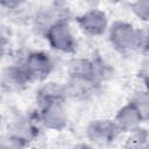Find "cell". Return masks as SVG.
<instances>
[{
	"label": "cell",
	"mask_w": 149,
	"mask_h": 149,
	"mask_svg": "<svg viewBox=\"0 0 149 149\" xmlns=\"http://www.w3.org/2000/svg\"><path fill=\"white\" fill-rule=\"evenodd\" d=\"M44 35L52 49L66 54L74 52L77 43L68 20L56 22L45 31Z\"/></svg>",
	"instance_id": "cell-1"
},
{
	"label": "cell",
	"mask_w": 149,
	"mask_h": 149,
	"mask_svg": "<svg viewBox=\"0 0 149 149\" xmlns=\"http://www.w3.org/2000/svg\"><path fill=\"white\" fill-rule=\"evenodd\" d=\"M136 35L137 29L125 21H115L109 28V42L115 50L122 54L135 50Z\"/></svg>",
	"instance_id": "cell-2"
},
{
	"label": "cell",
	"mask_w": 149,
	"mask_h": 149,
	"mask_svg": "<svg viewBox=\"0 0 149 149\" xmlns=\"http://www.w3.org/2000/svg\"><path fill=\"white\" fill-rule=\"evenodd\" d=\"M26 70L29 79L33 80H43L52 71L54 64L50 56L43 51L30 52L23 63L21 64Z\"/></svg>",
	"instance_id": "cell-3"
},
{
	"label": "cell",
	"mask_w": 149,
	"mask_h": 149,
	"mask_svg": "<svg viewBox=\"0 0 149 149\" xmlns=\"http://www.w3.org/2000/svg\"><path fill=\"white\" fill-rule=\"evenodd\" d=\"M76 21L81 31L88 36L102 35L108 26L106 14L99 9H90L79 15Z\"/></svg>",
	"instance_id": "cell-4"
},
{
	"label": "cell",
	"mask_w": 149,
	"mask_h": 149,
	"mask_svg": "<svg viewBox=\"0 0 149 149\" xmlns=\"http://www.w3.org/2000/svg\"><path fill=\"white\" fill-rule=\"evenodd\" d=\"M119 129L114 121L94 120L86 128V136L94 143L108 144L114 141L119 134Z\"/></svg>",
	"instance_id": "cell-5"
},
{
	"label": "cell",
	"mask_w": 149,
	"mask_h": 149,
	"mask_svg": "<svg viewBox=\"0 0 149 149\" xmlns=\"http://www.w3.org/2000/svg\"><path fill=\"white\" fill-rule=\"evenodd\" d=\"M38 119L44 127L52 130H62L68 123V115L63 104H51L41 107Z\"/></svg>",
	"instance_id": "cell-6"
},
{
	"label": "cell",
	"mask_w": 149,
	"mask_h": 149,
	"mask_svg": "<svg viewBox=\"0 0 149 149\" xmlns=\"http://www.w3.org/2000/svg\"><path fill=\"white\" fill-rule=\"evenodd\" d=\"M120 132H133L140 127V123L143 121L142 115L137 111V108L129 101L127 105L121 107L114 120H113Z\"/></svg>",
	"instance_id": "cell-7"
},
{
	"label": "cell",
	"mask_w": 149,
	"mask_h": 149,
	"mask_svg": "<svg viewBox=\"0 0 149 149\" xmlns=\"http://www.w3.org/2000/svg\"><path fill=\"white\" fill-rule=\"evenodd\" d=\"M66 87L59 83H47L40 87L36 94V100L41 107L51 104H63L66 99Z\"/></svg>",
	"instance_id": "cell-8"
},
{
	"label": "cell",
	"mask_w": 149,
	"mask_h": 149,
	"mask_svg": "<svg viewBox=\"0 0 149 149\" xmlns=\"http://www.w3.org/2000/svg\"><path fill=\"white\" fill-rule=\"evenodd\" d=\"M31 80L29 79L26 70L21 64L8 66L3 71L2 76V86L8 91H15L23 88Z\"/></svg>",
	"instance_id": "cell-9"
},
{
	"label": "cell",
	"mask_w": 149,
	"mask_h": 149,
	"mask_svg": "<svg viewBox=\"0 0 149 149\" xmlns=\"http://www.w3.org/2000/svg\"><path fill=\"white\" fill-rule=\"evenodd\" d=\"M12 136H15L22 141H24L26 143H29L31 140H34L36 137V135L38 134V129L36 128V126L28 119H20L15 122H13L9 127H8V133Z\"/></svg>",
	"instance_id": "cell-10"
},
{
	"label": "cell",
	"mask_w": 149,
	"mask_h": 149,
	"mask_svg": "<svg viewBox=\"0 0 149 149\" xmlns=\"http://www.w3.org/2000/svg\"><path fill=\"white\" fill-rule=\"evenodd\" d=\"M123 149H149V133L140 127L130 132Z\"/></svg>",
	"instance_id": "cell-11"
},
{
	"label": "cell",
	"mask_w": 149,
	"mask_h": 149,
	"mask_svg": "<svg viewBox=\"0 0 149 149\" xmlns=\"http://www.w3.org/2000/svg\"><path fill=\"white\" fill-rule=\"evenodd\" d=\"M130 102L137 108L143 120L149 119V92H139L134 95Z\"/></svg>",
	"instance_id": "cell-12"
},
{
	"label": "cell",
	"mask_w": 149,
	"mask_h": 149,
	"mask_svg": "<svg viewBox=\"0 0 149 149\" xmlns=\"http://www.w3.org/2000/svg\"><path fill=\"white\" fill-rule=\"evenodd\" d=\"M135 50L141 54H149V28L144 27L137 29Z\"/></svg>",
	"instance_id": "cell-13"
},
{
	"label": "cell",
	"mask_w": 149,
	"mask_h": 149,
	"mask_svg": "<svg viewBox=\"0 0 149 149\" xmlns=\"http://www.w3.org/2000/svg\"><path fill=\"white\" fill-rule=\"evenodd\" d=\"M133 13L142 21H149V0L135 1L132 3Z\"/></svg>",
	"instance_id": "cell-14"
},
{
	"label": "cell",
	"mask_w": 149,
	"mask_h": 149,
	"mask_svg": "<svg viewBox=\"0 0 149 149\" xmlns=\"http://www.w3.org/2000/svg\"><path fill=\"white\" fill-rule=\"evenodd\" d=\"M28 143L9 134H7L1 142V149H26Z\"/></svg>",
	"instance_id": "cell-15"
},
{
	"label": "cell",
	"mask_w": 149,
	"mask_h": 149,
	"mask_svg": "<svg viewBox=\"0 0 149 149\" xmlns=\"http://www.w3.org/2000/svg\"><path fill=\"white\" fill-rule=\"evenodd\" d=\"M72 149H91L87 144H84V143H80V144H77L76 147H73Z\"/></svg>",
	"instance_id": "cell-16"
}]
</instances>
